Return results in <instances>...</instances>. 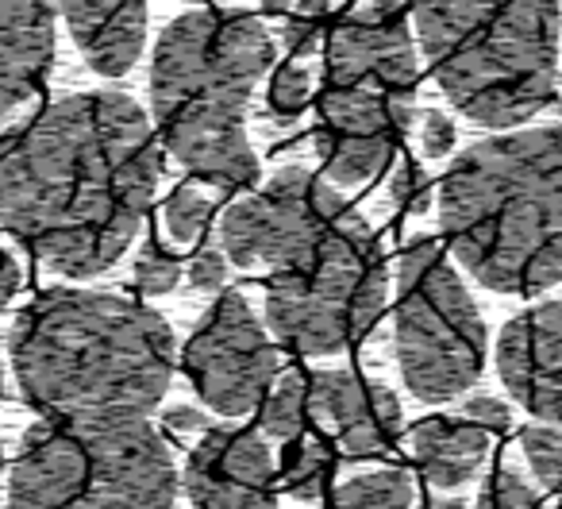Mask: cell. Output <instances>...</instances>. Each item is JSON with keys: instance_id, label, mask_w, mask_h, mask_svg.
Masks as SVG:
<instances>
[{"instance_id": "obj_1", "label": "cell", "mask_w": 562, "mask_h": 509, "mask_svg": "<svg viewBox=\"0 0 562 509\" xmlns=\"http://www.w3.org/2000/svg\"><path fill=\"white\" fill-rule=\"evenodd\" d=\"M158 155L127 93H70L0 140V224L66 278L104 275L155 201Z\"/></svg>"}, {"instance_id": "obj_2", "label": "cell", "mask_w": 562, "mask_h": 509, "mask_svg": "<svg viewBox=\"0 0 562 509\" xmlns=\"http://www.w3.org/2000/svg\"><path fill=\"white\" fill-rule=\"evenodd\" d=\"M9 359L43 417H147L173 378V332L120 294L47 290L12 321Z\"/></svg>"}, {"instance_id": "obj_3", "label": "cell", "mask_w": 562, "mask_h": 509, "mask_svg": "<svg viewBox=\"0 0 562 509\" xmlns=\"http://www.w3.org/2000/svg\"><path fill=\"white\" fill-rule=\"evenodd\" d=\"M451 255L493 294L531 298L562 283V124L462 151L439 186Z\"/></svg>"}, {"instance_id": "obj_4", "label": "cell", "mask_w": 562, "mask_h": 509, "mask_svg": "<svg viewBox=\"0 0 562 509\" xmlns=\"http://www.w3.org/2000/svg\"><path fill=\"white\" fill-rule=\"evenodd\" d=\"M273 63V35L250 12L196 9L162 32L150 63V112L166 151L216 189L258 178L247 140L255 86Z\"/></svg>"}, {"instance_id": "obj_5", "label": "cell", "mask_w": 562, "mask_h": 509, "mask_svg": "<svg viewBox=\"0 0 562 509\" xmlns=\"http://www.w3.org/2000/svg\"><path fill=\"white\" fill-rule=\"evenodd\" d=\"M443 97L482 128H513L559 97V0H413Z\"/></svg>"}, {"instance_id": "obj_6", "label": "cell", "mask_w": 562, "mask_h": 509, "mask_svg": "<svg viewBox=\"0 0 562 509\" xmlns=\"http://www.w3.org/2000/svg\"><path fill=\"white\" fill-rule=\"evenodd\" d=\"M178 467L147 417H47L24 432L9 509H173Z\"/></svg>"}, {"instance_id": "obj_7", "label": "cell", "mask_w": 562, "mask_h": 509, "mask_svg": "<svg viewBox=\"0 0 562 509\" xmlns=\"http://www.w3.org/2000/svg\"><path fill=\"white\" fill-rule=\"evenodd\" d=\"M382 247L355 212L313 259L273 270L266 283V324L297 355H339L362 344L385 309Z\"/></svg>"}, {"instance_id": "obj_8", "label": "cell", "mask_w": 562, "mask_h": 509, "mask_svg": "<svg viewBox=\"0 0 562 509\" xmlns=\"http://www.w3.org/2000/svg\"><path fill=\"white\" fill-rule=\"evenodd\" d=\"M397 367L413 398L451 401L482 378L485 321L436 240H416L397 259Z\"/></svg>"}, {"instance_id": "obj_9", "label": "cell", "mask_w": 562, "mask_h": 509, "mask_svg": "<svg viewBox=\"0 0 562 509\" xmlns=\"http://www.w3.org/2000/svg\"><path fill=\"white\" fill-rule=\"evenodd\" d=\"M420 78L374 66H324L313 143L321 166L339 186H367L397 155L401 135L413 128Z\"/></svg>"}, {"instance_id": "obj_10", "label": "cell", "mask_w": 562, "mask_h": 509, "mask_svg": "<svg viewBox=\"0 0 562 509\" xmlns=\"http://www.w3.org/2000/svg\"><path fill=\"white\" fill-rule=\"evenodd\" d=\"M355 217V209L305 166H281L258 193L235 201L220 220V247L227 263L250 270H290Z\"/></svg>"}, {"instance_id": "obj_11", "label": "cell", "mask_w": 562, "mask_h": 509, "mask_svg": "<svg viewBox=\"0 0 562 509\" xmlns=\"http://www.w3.org/2000/svg\"><path fill=\"white\" fill-rule=\"evenodd\" d=\"M193 390L220 417H247L278 378V347L243 294H224L181 352Z\"/></svg>"}, {"instance_id": "obj_12", "label": "cell", "mask_w": 562, "mask_h": 509, "mask_svg": "<svg viewBox=\"0 0 562 509\" xmlns=\"http://www.w3.org/2000/svg\"><path fill=\"white\" fill-rule=\"evenodd\" d=\"M181 486L193 509H278L273 455L250 429H204Z\"/></svg>"}, {"instance_id": "obj_13", "label": "cell", "mask_w": 562, "mask_h": 509, "mask_svg": "<svg viewBox=\"0 0 562 509\" xmlns=\"http://www.w3.org/2000/svg\"><path fill=\"white\" fill-rule=\"evenodd\" d=\"M497 375L531 417L562 424V301H543L505 324Z\"/></svg>"}, {"instance_id": "obj_14", "label": "cell", "mask_w": 562, "mask_h": 509, "mask_svg": "<svg viewBox=\"0 0 562 509\" xmlns=\"http://www.w3.org/2000/svg\"><path fill=\"white\" fill-rule=\"evenodd\" d=\"M308 390H313V409L336 424L339 447L351 460L390 452L393 440L401 436L405 413L385 386L367 383L355 370H321L308 378Z\"/></svg>"}, {"instance_id": "obj_15", "label": "cell", "mask_w": 562, "mask_h": 509, "mask_svg": "<svg viewBox=\"0 0 562 509\" xmlns=\"http://www.w3.org/2000/svg\"><path fill=\"white\" fill-rule=\"evenodd\" d=\"M55 63L50 0H0V120L40 93Z\"/></svg>"}, {"instance_id": "obj_16", "label": "cell", "mask_w": 562, "mask_h": 509, "mask_svg": "<svg viewBox=\"0 0 562 509\" xmlns=\"http://www.w3.org/2000/svg\"><path fill=\"white\" fill-rule=\"evenodd\" d=\"M74 43L104 78H124L147 43V0H58Z\"/></svg>"}, {"instance_id": "obj_17", "label": "cell", "mask_w": 562, "mask_h": 509, "mask_svg": "<svg viewBox=\"0 0 562 509\" xmlns=\"http://www.w3.org/2000/svg\"><path fill=\"white\" fill-rule=\"evenodd\" d=\"M493 432L470 417H428L413 432V455L420 475L439 490L467 486L490 460Z\"/></svg>"}, {"instance_id": "obj_18", "label": "cell", "mask_w": 562, "mask_h": 509, "mask_svg": "<svg viewBox=\"0 0 562 509\" xmlns=\"http://www.w3.org/2000/svg\"><path fill=\"white\" fill-rule=\"evenodd\" d=\"M336 475V455L321 432L305 429L281 444V483L297 501H321Z\"/></svg>"}, {"instance_id": "obj_19", "label": "cell", "mask_w": 562, "mask_h": 509, "mask_svg": "<svg viewBox=\"0 0 562 509\" xmlns=\"http://www.w3.org/2000/svg\"><path fill=\"white\" fill-rule=\"evenodd\" d=\"M313 390H308V378L301 370H290L270 383L266 398L258 401V424H262L266 436H273L278 444L293 440L297 432H305L313 424Z\"/></svg>"}, {"instance_id": "obj_20", "label": "cell", "mask_w": 562, "mask_h": 509, "mask_svg": "<svg viewBox=\"0 0 562 509\" xmlns=\"http://www.w3.org/2000/svg\"><path fill=\"white\" fill-rule=\"evenodd\" d=\"M413 506V475L405 467L370 471L339 483L324 509H408Z\"/></svg>"}, {"instance_id": "obj_21", "label": "cell", "mask_w": 562, "mask_h": 509, "mask_svg": "<svg viewBox=\"0 0 562 509\" xmlns=\"http://www.w3.org/2000/svg\"><path fill=\"white\" fill-rule=\"evenodd\" d=\"M308 104H313V74H308L305 63H285L270 81L266 117H270L278 128H290Z\"/></svg>"}, {"instance_id": "obj_22", "label": "cell", "mask_w": 562, "mask_h": 509, "mask_svg": "<svg viewBox=\"0 0 562 509\" xmlns=\"http://www.w3.org/2000/svg\"><path fill=\"white\" fill-rule=\"evenodd\" d=\"M209 220H212V201L196 186H178L166 197L162 224H166V232H170V240L181 243V247L193 243L196 235L209 228Z\"/></svg>"}, {"instance_id": "obj_23", "label": "cell", "mask_w": 562, "mask_h": 509, "mask_svg": "<svg viewBox=\"0 0 562 509\" xmlns=\"http://www.w3.org/2000/svg\"><path fill=\"white\" fill-rule=\"evenodd\" d=\"M520 447L539 483L554 498H562V429H554V424H531V429L520 432Z\"/></svg>"}, {"instance_id": "obj_24", "label": "cell", "mask_w": 562, "mask_h": 509, "mask_svg": "<svg viewBox=\"0 0 562 509\" xmlns=\"http://www.w3.org/2000/svg\"><path fill=\"white\" fill-rule=\"evenodd\" d=\"M331 12V0H293L290 16L281 24V43L293 58H308L321 47V27Z\"/></svg>"}, {"instance_id": "obj_25", "label": "cell", "mask_w": 562, "mask_h": 509, "mask_svg": "<svg viewBox=\"0 0 562 509\" xmlns=\"http://www.w3.org/2000/svg\"><path fill=\"white\" fill-rule=\"evenodd\" d=\"M178 278H181L178 255L166 251L162 243H155V240L143 243V251L135 255V286H139V294L162 298V294H170L173 286H178Z\"/></svg>"}, {"instance_id": "obj_26", "label": "cell", "mask_w": 562, "mask_h": 509, "mask_svg": "<svg viewBox=\"0 0 562 509\" xmlns=\"http://www.w3.org/2000/svg\"><path fill=\"white\" fill-rule=\"evenodd\" d=\"M477 509H543V501L520 471L501 467L485 478L482 494H477Z\"/></svg>"}, {"instance_id": "obj_27", "label": "cell", "mask_w": 562, "mask_h": 509, "mask_svg": "<svg viewBox=\"0 0 562 509\" xmlns=\"http://www.w3.org/2000/svg\"><path fill=\"white\" fill-rule=\"evenodd\" d=\"M390 201L405 212H424L431 204V181L428 174L420 170V163L405 158V163L393 170L390 178Z\"/></svg>"}, {"instance_id": "obj_28", "label": "cell", "mask_w": 562, "mask_h": 509, "mask_svg": "<svg viewBox=\"0 0 562 509\" xmlns=\"http://www.w3.org/2000/svg\"><path fill=\"white\" fill-rule=\"evenodd\" d=\"M454 140H459V132H454L451 117H443L439 109L420 112V147H424V155H428V158L451 155Z\"/></svg>"}, {"instance_id": "obj_29", "label": "cell", "mask_w": 562, "mask_h": 509, "mask_svg": "<svg viewBox=\"0 0 562 509\" xmlns=\"http://www.w3.org/2000/svg\"><path fill=\"white\" fill-rule=\"evenodd\" d=\"M189 283H193V290H204V294L224 290V283H227L224 251H216V247H201V251H196L193 263H189Z\"/></svg>"}, {"instance_id": "obj_30", "label": "cell", "mask_w": 562, "mask_h": 509, "mask_svg": "<svg viewBox=\"0 0 562 509\" xmlns=\"http://www.w3.org/2000/svg\"><path fill=\"white\" fill-rule=\"evenodd\" d=\"M474 424H482V429L490 432H505L508 424H513V413H508V406L501 398H493V394H477V398L467 401V413Z\"/></svg>"}, {"instance_id": "obj_31", "label": "cell", "mask_w": 562, "mask_h": 509, "mask_svg": "<svg viewBox=\"0 0 562 509\" xmlns=\"http://www.w3.org/2000/svg\"><path fill=\"white\" fill-rule=\"evenodd\" d=\"M166 429H173L178 436H189V432L209 429V417L196 413V409H189V406H173V409H166Z\"/></svg>"}, {"instance_id": "obj_32", "label": "cell", "mask_w": 562, "mask_h": 509, "mask_svg": "<svg viewBox=\"0 0 562 509\" xmlns=\"http://www.w3.org/2000/svg\"><path fill=\"white\" fill-rule=\"evenodd\" d=\"M20 263H16V255L12 251H4L0 247V309L9 306L12 298H16V290H20Z\"/></svg>"}, {"instance_id": "obj_33", "label": "cell", "mask_w": 562, "mask_h": 509, "mask_svg": "<svg viewBox=\"0 0 562 509\" xmlns=\"http://www.w3.org/2000/svg\"><path fill=\"white\" fill-rule=\"evenodd\" d=\"M420 509H467V501H459V498H428Z\"/></svg>"}, {"instance_id": "obj_34", "label": "cell", "mask_w": 562, "mask_h": 509, "mask_svg": "<svg viewBox=\"0 0 562 509\" xmlns=\"http://www.w3.org/2000/svg\"><path fill=\"white\" fill-rule=\"evenodd\" d=\"M262 9H266V12H290V9H293V0H262Z\"/></svg>"}, {"instance_id": "obj_35", "label": "cell", "mask_w": 562, "mask_h": 509, "mask_svg": "<svg viewBox=\"0 0 562 509\" xmlns=\"http://www.w3.org/2000/svg\"><path fill=\"white\" fill-rule=\"evenodd\" d=\"M0 467H4V444H0Z\"/></svg>"}, {"instance_id": "obj_36", "label": "cell", "mask_w": 562, "mask_h": 509, "mask_svg": "<svg viewBox=\"0 0 562 509\" xmlns=\"http://www.w3.org/2000/svg\"><path fill=\"white\" fill-rule=\"evenodd\" d=\"M0 390H4V378H0Z\"/></svg>"}]
</instances>
